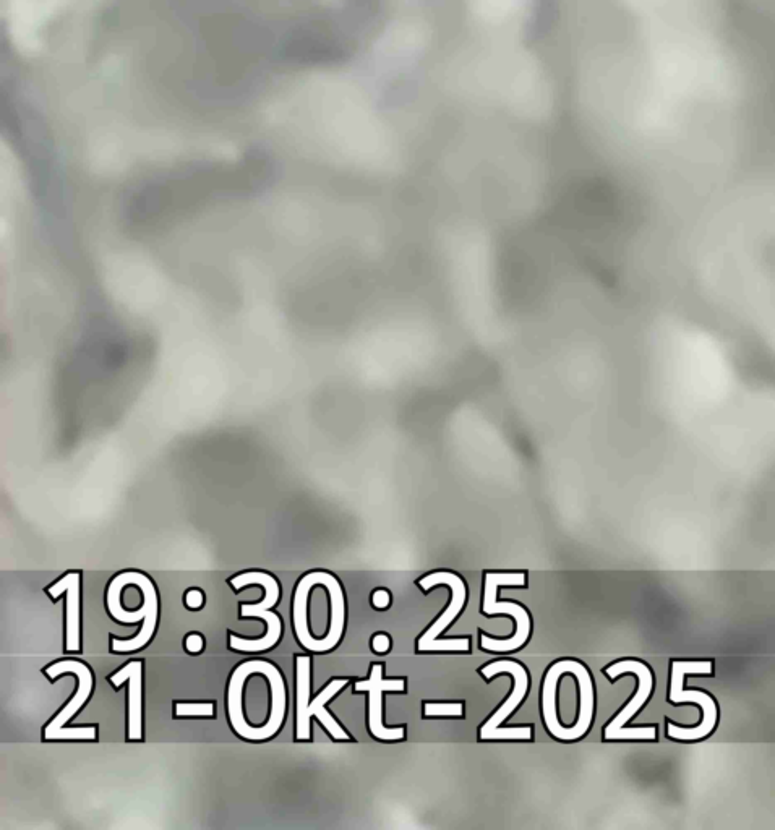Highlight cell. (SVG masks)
I'll return each mask as SVG.
<instances>
[{"label":"cell","instance_id":"7a4b0ae2","mask_svg":"<svg viewBox=\"0 0 775 830\" xmlns=\"http://www.w3.org/2000/svg\"><path fill=\"white\" fill-rule=\"evenodd\" d=\"M714 667H712L711 660H703V662H685V660H677L672 664V681H670V702L680 704V702H694L703 709V722L698 727H680V725H667V735L673 740L678 741H696L703 740L707 735H711L712 730L716 728L717 719H719V709L714 699L703 691H685L683 689V681L686 675H712Z\"/></svg>","mask_w":775,"mask_h":830},{"label":"cell","instance_id":"8992f818","mask_svg":"<svg viewBox=\"0 0 775 830\" xmlns=\"http://www.w3.org/2000/svg\"><path fill=\"white\" fill-rule=\"evenodd\" d=\"M480 673L490 680L492 676L508 673L513 676L514 686L510 698L503 702V706L492 714L487 722L480 728V740H531L532 727H506L501 728V722L510 717L511 712L521 704L529 688V675L526 668L513 660H497L492 664L485 665Z\"/></svg>","mask_w":775,"mask_h":830},{"label":"cell","instance_id":"d4e9b609","mask_svg":"<svg viewBox=\"0 0 775 830\" xmlns=\"http://www.w3.org/2000/svg\"><path fill=\"white\" fill-rule=\"evenodd\" d=\"M185 647H187V651H189L190 654H198V652L203 649L202 636H198V634H190L187 641H185Z\"/></svg>","mask_w":775,"mask_h":830},{"label":"cell","instance_id":"5b68a950","mask_svg":"<svg viewBox=\"0 0 775 830\" xmlns=\"http://www.w3.org/2000/svg\"><path fill=\"white\" fill-rule=\"evenodd\" d=\"M440 584H445V586L450 587L451 592V602L446 608L445 612H443L442 617L438 618L432 626H430L427 631H425L424 636H420L419 642H417V649L420 652H427V651H442V652H464L469 651V647H471V641L467 638L461 639H445V641H438V636L445 631L448 626L453 623L456 618L459 617V613L463 610L464 604H466V584H464L463 579L456 576V574L448 573V571H435V573L429 574V576H425V578L420 579L419 586L424 589V591H432L433 587L440 586Z\"/></svg>","mask_w":775,"mask_h":830},{"label":"cell","instance_id":"9a60e30c","mask_svg":"<svg viewBox=\"0 0 775 830\" xmlns=\"http://www.w3.org/2000/svg\"><path fill=\"white\" fill-rule=\"evenodd\" d=\"M571 675L576 676L578 680L579 696H581L578 722L573 727H568L570 741H574L586 735L591 728L592 717H594V685H592L591 673L581 662H574Z\"/></svg>","mask_w":775,"mask_h":830},{"label":"cell","instance_id":"3957f363","mask_svg":"<svg viewBox=\"0 0 775 830\" xmlns=\"http://www.w3.org/2000/svg\"><path fill=\"white\" fill-rule=\"evenodd\" d=\"M526 574L524 573H487L485 574L484 589V610L485 615H508L516 621V633L513 638L506 641L492 639L487 634H482L480 646L489 652H511L526 644L531 636V618L527 615L521 605L513 602H497V589L500 586H524Z\"/></svg>","mask_w":775,"mask_h":830},{"label":"cell","instance_id":"9c48e42d","mask_svg":"<svg viewBox=\"0 0 775 830\" xmlns=\"http://www.w3.org/2000/svg\"><path fill=\"white\" fill-rule=\"evenodd\" d=\"M574 662L576 660H560L557 664H553L545 675L544 688H542V717H544L545 727L550 735L561 741H570V733H568V727H563L557 717V686L561 675L573 672Z\"/></svg>","mask_w":775,"mask_h":830},{"label":"cell","instance_id":"7402d4cb","mask_svg":"<svg viewBox=\"0 0 775 830\" xmlns=\"http://www.w3.org/2000/svg\"><path fill=\"white\" fill-rule=\"evenodd\" d=\"M176 712L179 717H211L215 714V706L211 702H179Z\"/></svg>","mask_w":775,"mask_h":830},{"label":"cell","instance_id":"52a82bcc","mask_svg":"<svg viewBox=\"0 0 775 830\" xmlns=\"http://www.w3.org/2000/svg\"><path fill=\"white\" fill-rule=\"evenodd\" d=\"M404 680H383L382 665H375L372 668L370 680L356 683V691H367L369 699V727L373 736L378 740L396 741L403 740V727L388 728L382 722V696L385 691H404Z\"/></svg>","mask_w":775,"mask_h":830},{"label":"cell","instance_id":"4fadbf2b","mask_svg":"<svg viewBox=\"0 0 775 830\" xmlns=\"http://www.w3.org/2000/svg\"><path fill=\"white\" fill-rule=\"evenodd\" d=\"M49 595L57 599L67 592V651L80 649V574L70 573L49 587Z\"/></svg>","mask_w":775,"mask_h":830},{"label":"cell","instance_id":"d6986e66","mask_svg":"<svg viewBox=\"0 0 775 830\" xmlns=\"http://www.w3.org/2000/svg\"><path fill=\"white\" fill-rule=\"evenodd\" d=\"M346 685V680L331 681L330 685L323 688L322 693L318 694L315 701H313L309 707L310 715H315V717L322 722L323 727L330 732V735L333 736L334 740H349V735H347L343 728L339 727L338 722H336V720L328 714L325 706L326 702L330 701L334 694H338L339 691H341V689H343Z\"/></svg>","mask_w":775,"mask_h":830},{"label":"cell","instance_id":"ba28073f","mask_svg":"<svg viewBox=\"0 0 775 830\" xmlns=\"http://www.w3.org/2000/svg\"><path fill=\"white\" fill-rule=\"evenodd\" d=\"M46 673H48L51 680H54L57 676L64 675V673H75V676L78 678V683H80L77 694L73 696L72 701L62 709V712L44 730V738L46 740H59L60 732L64 730L65 724L72 719L73 715L82 709L86 699L90 698L91 689H93V675H91L90 668L86 667L82 662H77V660H62V662H57V664L46 668Z\"/></svg>","mask_w":775,"mask_h":830},{"label":"cell","instance_id":"30bf717a","mask_svg":"<svg viewBox=\"0 0 775 830\" xmlns=\"http://www.w3.org/2000/svg\"><path fill=\"white\" fill-rule=\"evenodd\" d=\"M262 675L270 680L271 696H273L271 717L263 727H250L247 740L252 741L268 740L271 736H275L283 725L284 715H286V686H284L283 676L270 662H266Z\"/></svg>","mask_w":775,"mask_h":830},{"label":"cell","instance_id":"8fae6325","mask_svg":"<svg viewBox=\"0 0 775 830\" xmlns=\"http://www.w3.org/2000/svg\"><path fill=\"white\" fill-rule=\"evenodd\" d=\"M142 662L133 660L111 676V683L120 686L129 680V740H142Z\"/></svg>","mask_w":775,"mask_h":830},{"label":"cell","instance_id":"2e32d148","mask_svg":"<svg viewBox=\"0 0 775 830\" xmlns=\"http://www.w3.org/2000/svg\"><path fill=\"white\" fill-rule=\"evenodd\" d=\"M323 574H325V571L307 574L299 582L296 597H294V628H296L297 639L309 651L315 649V642L317 641L309 633V625H307V602H309V594L312 591V587L317 586V584H322Z\"/></svg>","mask_w":775,"mask_h":830},{"label":"cell","instance_id":"ac0fdd59","mask_svg":"<svg viewBox=\"0 0 775 830\" xmlns=\"http://www.w3.org/2000/svg\"><path fill=\"white\" fill-rule=\"evenodd\" d=\"M310 659L297 657V740H310Z\"/></svg>","mask_w":775,"mask_h":830},{"label":"cell","instance_id":"cb8c5ba5","mask_svg":"<svg viewBox=\"0 0 775 830\" xmlns=\"http://www.w3.org/2000/svg\"><path fill=\"white\" fill-rule=\"evenodd\" d=\"M185 604H187V607L193 608V610H195V608L202 607V605H203V594H202V592L197 591V589H193V591L187 592V595H185Z\"/></svg>","mask_w":775,"mask_h":830},{"label":"cell","instance_id":"5bb4252c","mask_svg":"<svg viewBox=\"0 0 775 830\" xmlns=\"http://www.w3.org/2000/svg\"><path fill=\"white\" fill-rule=\"evenodd\" d=\"M240 615L244 618H262V620L266 621L268 629H266L265 636H263L262 639H258V641H245V639L239 638V636H234V634H232V649H236V651L240 652H262L276 646V642H278L279 638H281V620H279L276 613L271 612V610H258V608L253 607V605H244L242 610H240Z\"/></svg>","mask_w":775,"mask_h":830},{"label":"cell","instance_id":"277c9868","mask_svg":"<svg viewBox=\"0 0 775 830\" xmlns=\"http://www.w3.org/2000/svg\"><path fill=\"white\" fill-rule=\"evenodd\" d=\"M604 672L612 681L625 673H633L638 676L639 680L638 693L634 694L630 704L610 724L605 725L604 740H657L656 725L625 727L626 722L633 719L639 709L651 698L652 689H654V676H652L651 668L639 660H620L605 668Z\"/></svg>","mask_w":775,"mask_h":830},{"label":"cell","instance_id":"6da1fadb","mask_svg":"<svg viewBox=\"0 0 775 830\" xmlns=\"http://www.w3.org/2000/svg\"><path fill=\"white\" fill-rule=\"evenodd\" d=\"M108 608L112 618L120 623L145 621L142 631L130 641H112L116 652H133L145 647L155 633L158 621V595L155 584L145 574L127 571L111 582L108 591Z\"/></svg>","mask_w":775,"mask_h":830},{"label":"cell","instance_id":"484cf974","mask_svg":"<svg viewBox=\"0 0 775 830\" xmlns=\"http://www.w3.org/2000/svg\"><path fill=\"white\" fill-rule=\"evenodd\" d=\"M372 602L373 605H375V607L377 608H386L388 607V605H390V594H388V592L386 591H383V589H380V591H377L375 592V594H373Z\"/></svg>","mask_w":775,"mask_h":830},{"label":"cell","instance_id":"ffe728a7","mask_svg":"<svg viewBox=\"0 0 775 830\" xmlns=\"http://www.w3.org/2000/svg\"><path fill=\"white\" fill-rule=\"evenodd\" d=\"M231 584L237 591L244 586H249V584H260V586H263V589H265V599H263L262 604L253 605L258 610H271V608L278 604V582L270 574L260 573V571H250V573L240 574L237 578L232 579Z\"/></svg>","mask_w":775,"mask_h":830},{"label":"cell","instance_id":"7c38bea8","mask_svg":"<svg viewBox=\"0 0 775 830\" xmlns=\"http://www.w3.org/2000/svg\"><path fill=\"white\" fill-rule=\"evenodd\" d=\"M265 667V660H249V662H244V664L239 665L236 668V672L232 673L231 683H229V693H227V709H229V719H231L232 728L242 738H247L250 730V725L245 722L244 712H242V691H244V683L252 673H263Z\"/></svg>","mask_w":775,"mask_h":830},{"label":"cell","instance_id":"603a6c76","mask_svg":"<svg viewBox=\"0 0 775 830\" xmlns=\"http://www.w3.org/2000/svg\"><path fill=\"white\" fill-rule=\"evenodd\" d=\"M372 646L373 651L378 652V654H385L391 646L390 638L386 634H377L373 638Z\"/></svg>","mask_w":775,"mask_h":830},{"label":"cell","instance_id":"44dd1931","mask_svg":"<svg viewBox=\"0 0 775 830\" xmlns=\"http://www.w3.org/2000/svg\"><path fill=\"white\" fill-rule=\"evenodd\" d=\"M425 717H461L464 706L461 702H425Z\"/></svg>","mask_w":775,"mask_h":830},{"label":"cell","instance_id":"e0dca14e","mask_svg":"<svg viewBox=\"0 0 775 830\" xmlns=\"http://www.w3.org/2000/svg\"><path fill=\"white\" fill-rule=\"evenodd\" d=\"M323 586L328 589L331 595V628L330 633L323 641L315 642L313 652H326L333 649L343 636L344 629V595L343 589L339 586L338 579L331 574H323Z\"/></svg>","mask_w":775,"mask_h":830}]
</instances>
